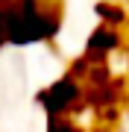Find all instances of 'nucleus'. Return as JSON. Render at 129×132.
<instances>
[{"mask_svg":"<svg viewBox=\"0 0 129 132\" xmlns=\"http://www.w3.org/2000/svg\"><path fill=\"white\" fill-rule=\"evenodd\" d=\"M6 44V3H0V47Z\"/></svg>","mask_w":129,"mask_h":132,"instance_id":"nucleus-6","label":"nucleus"},{"mask_svg":"<svg viewBox=\"0 0 129 132\" xmlns=\"http://www.w3.org/2000/svg\"><path fill=\"white\" fill-rule=\"evenodd\" d=\"M47 132H82V129H79L71 118H50Z\"/></svg>","mask_w":129,"mask_h":132,"instance_id":"nucleus-5","label":"nucleus"},{"mask_svg":"<svg viewBox=\"0 0 129 132\" xmlns=\"http://www.w3.org/2000/svg\"><path fill=\"white\" fill-rule=\"evenodd\" d=\"M97 12L103 15V24H106V27H120V24H123V18H126L123 9H117V6H109V3H103Z\"/></svg>","mask_w":129,"mask_h":132,"instance_id":"nucleus-4","label":"nucleus"},{"mask_svg":"<svg viewBox=\"0 0 129 132\" xmlns=\"http://www.w3.org/2000/svg\"><path fill=\"white\" fill-rule=\"evenodd\" d=\"M82 97H85V85H82L76 76H62V79H56L50 85V88H44L38 94V103L44 106V112L50 114V118H67V112H73Z\"/></svg>","mask_w":129,"mask_h":132,"instance_id":"nucleus-2","label":"nucleus"},{"mask_svg":"<svg viewBox=\"0 0 129 132\" xmlns=\"http://www.w3.org/2000/svg\"><path fill=\"white\" fill-rule=\"evenodd\" d=\"M120 44H123V35H120L115 27L100 24L94 32H91V38H88L85 59L91 62V65H106V56H109V53H115Z\"/></svg>","mask_w":129,"mask_h":132,"instance_id":"nucleus-3","label":"nucleus"},{"mask_svg":"<svg viewBox=\"0 0 129 132\" xmlns=\"http://www.w3.org/2000/svg\"><path fill=\"white\" fill-rule=\"evenodd\" d=\"M62 12L56 0H9L6 3V44L27 47L50 41L59 32Z\"/></svg>","mask_w":129,"mask_h":132,"instance_id":"nucleus-1","label":"nucleus"}]
</instances>
